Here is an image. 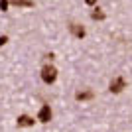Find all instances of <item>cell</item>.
<instances>
[{"label":"cell","instance_id":"6da1fadb","mask_svg":"<svg viewBox=\"0 0 132 132\" xmlns=\"http://www.w3.org/2000/svg\"><path fill=\"white\" fill-rule=\"evenodd\" d=\"M42 79H44V83L51 85V83L57 79V69H55L53 65H44V69H42Z\"/></svg>","mask_w":132,"mask_h":132},{"label":"cell","instance_id":"7a4b0ae2","mask_svg":"<svg viewBox=\"0 0 132 132\" xmlns=\"http://www.w3.org/2000/svg\"><path fill=\"white\" fill-rule=\"evenodd\" d=\"M124 87H126L124 77H114L112 81H110V85H109V91H110V93H120Z\"/></svg>","mask_w":132,"mask_h":132},{"label":"cell","instance_id":"3957f363","mask_svg":"<svg viewBox=\"0 0 132 132\" xmlns=\"http://www.w3.org/2000/svg\"><path fill=\"white\" fill-rule=\"evenodd\" d=\"M38 120H39V122H50V120H51V109H50V105H44L42 109H39Z\"/></svg>","mask_w":132,"mask_h":132},{"label":"cell","instance_id":"277c9868","mask_svg":"<svg viewBox=\"0 0 132 132\" xmlns=\"http://www.w3.org/2000/svg\"><path fill=\"white\" fill-rule=\"evenodd\" d=\"M69 30H71V34L73 36H75V38H85V28L83 26H79V24H71V26H69Z\"/></svg>","mask_w":132,"mask_h":132},{"label":"cell","instance_id":"5b68a950","mask_svg":"<svg viewBox=\"0 0 132 132\" xmlns=\"http://www.w3.org/2000/svg\"><path fill=\"white\" fill-rule=\"evenodd\" d=\"M95 97L93 91H79V93H75V99L77 101H91Z\"/></svg>","mask_w":132,"mask_h":132},{"label":"cell","instance_id":"8992f818","mask_svg":"<svg viewBox=\"0 0 132 132\" xmlns=\"http://www.w3.org/2000/svg\"><path fill=\"white\" fill-rule=\"evenodd\" d=\"M18 126H32L34 124V118L32 116H28V114H22V116H18Z\"/></svg>","mask_w":132,"mask_h":132},{"label":"cell","instance_id":"52a82bcc","mask_svg":"<svg viewBox=\"0 0 132 132\" xmlns=\"http://www.w3.org/2000/svg\"><path fill=\"white\" fill-rule=\"evenodd\" d=\"M12 6H28V8H32L34 6V0H10Z\"/></svg>","mask_w":132,"mask_h":132},{"label":"cell","instance_id":"ba28073f","mask_svg":"<svg viewBox=\"0 0 132 132\" xmlns=\"http://www.w3.org/2000/svg\"><path fill=\"white\" fill-rule=\"evenodd\" d=\"M91 18H93V20H105V12L97 8V10H95L93 14H91Z\"/></svg>","mask_w":132,"mask_h":132},{"label":"cell","instance_id":"9c48e42d","mask_svg":"<svg viewBox=\"0 0 132 132\" xmlns=\"http://www.w3.org/2000/svg\"><path fill=\"white\" fill-rule=\"evenodd\" d=\"M8 6H10V0H0V10L2 12L8 10Z\"/></svg>","mask_w":132,"mask_h":132},{"label":"cell","instance_id":"30bf717a","mask_svg":"<svg viewBox=\"0 0 132 132\" xmlns=\"http://www.w3.org/2000/svg\"><path fill=\"white\" fill-rule=\"evenodd\" d=\"M6 42H8V36H0V47H2Z\"/></svg>","mask_w":132,"mask_h":132},{"label":"cell","instance_id":"8fae6325","mask_svg":"<svg viewBox=\"0 0 132 132\" xmlns=\"http://www.w3.org/2000/svg\"><path fill=\"white\" fill-rule=\"evenodd\" d=\"M53 57H55L53 53H45V55H44V59H45V61H51V59H53Z\"/></svg>","mask_w":132,"mask_h":132},{"label":"cell","instance_id":"7c38bea8","mask_svg":"<svg viewBox=\"0 0 132 132\" xmlns=\"http://www.w3.org/2000/svg\"><path fill=\"white\" fill-rule=\"evenodd\" d=\"M85 4H89V6H95V4H97V0H85Z\"/></svg>","mask_w":132,"mask_h":132}]
</instances>
